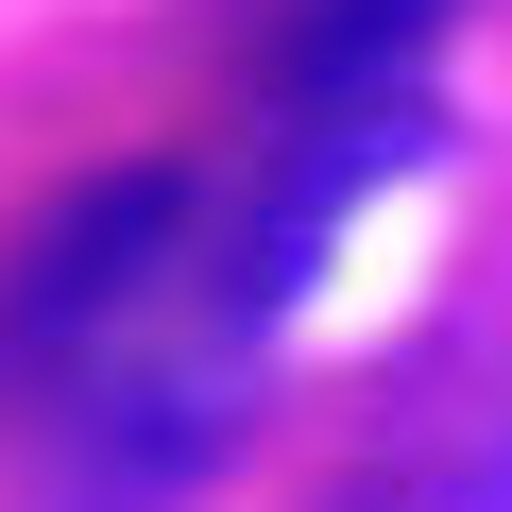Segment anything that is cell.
<instances>
[{
  "label": "cell",
  "instance_id": "1",
  "mask_svg": "<svg viewBox=\"0 0 512 512\" xmlns=\"http://www.w3.org/2000/svg\"><path fill=\"white\" fill-rule=\"evenodd\" d=\"M171 222H188V171L69 188V205H52V239L18 256V291H0V359H69V342H103V325L137 308V274L171 256Z\"/></svg>",
  "mask_w": 512,
  "mask_h": 512
},
{
  "label": "cell",
  "instance_id": "2",
  "mask_svg": "<svg viewBox=\"0 0 512 512\" xmlns=\"http://www.w3.org/2000/svg\"><path fill=\"white\" fill-rule=\"evenodd\" d=\"M444 35V0H308L291 18V103L342 120V103H410V52Z\"/></svg>",
  "mask_w": 512,
  "mask_h": 512
}]
</instances>
